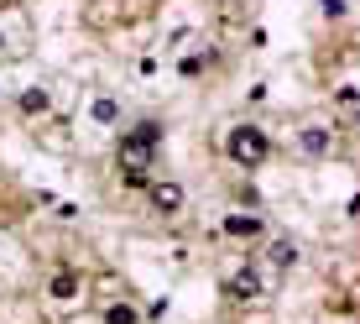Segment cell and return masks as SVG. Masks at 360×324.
Here are the masks:
<instances>
[{
	"mask_svg": "<svg viewBox=\"0 0 360 324\" xmlns=\"http://www.w3.org/2000/svg\"><path fill=\"white\" fill-rule=\"evenodd\" d=\"M225 152H230V162H240V168H256V162H266L271 142H266V131H256V126H235L225 136Z\"/></svg>",
	"mask_w": 360,
	"mask_h": 324,
	"instance_id": "1",
	"label": "cell"
},
{
	"mask_svg": "<svg viewBox=\"0 0 360 324\" xmlns=\"http://www.w3.org/2000/svg\"><path fill=\"white\" fill-rule=\"evenodd\" d=\"M157 142H162V126H157V120L136 126V131L126 136V142H120V162H126V168H141V173H146V162H152Z\"/></svg>",
	"mask_w": 360,
	"mask_h": 324,
	"instance_id": "2",
	"label": "cell"
},
{
	"mask_svg": "<svg viewBox=\"0 0 360 324\" xmlns=\"http://www.w3.org/2000/svg\"><path fill=\"white\" fill-rule=\"evenodd\" d=\"M152 209L178 215V209H183V189H178V183H157V189H152Z\"/></svg>",
	"mask_w": 360,
	"mask_h": 324,
	"instance_id": "3",
	"label": "cell"
},
{
	"mask_svg": "<svg viewBox=\"0 0 360 324\" xmlns=\"http://www.w3.org/2000/svg\"><path fill=\"white\" fill-rule=\"evenodd\" d=\"M225 293H230V298H256V293H262V272H251V267H245V272H235Z\"/></svg>",
	"mask_w": 360,
	"mask_h": 324,
	"instance_id": "4",
	"label": "cell"
},
{
	"mask_svg": "<svg viewBox=\"0 0 360 324\" xmlns=\"http://www.w3.org/2000/svg\"><path fill=\"white\" fill-rule=\"evenodd\" d=\"M225 235H262V220H251V215H230V220H225Z\"/></svg>",
	"mask_w": 360,
	"mask_h": 324,
	"instance_id": "5",
	"label": "cell"
},
{
	"mask_svg": "<svg viewBox=\"0 0 360 324\" xmlns=\"http://www.w3.org/2000/svg\"><path fill=\"white\" fill-rule=\"evenodd\" d=\"M303 152H314V157H319V152H329V131H319V126H314V131H303Z\"/></svg>",
	"mask_w": 360,
	"mask_h": 324,
	"instance_id": "6",
	"label": "cell"
},
{
	"mask_svg": "<svg viewBox=\"0 0 360 324\" xmlns=\"http://www.w3.org/2000/svg\"><path fill=\"white\" fill-rule=\"evenodd\" d=\"M21 110H27V116H42V110H47V94H42V89H27V94H21Z\"/></svg>",
	"mask_w": 360,
	"mask_h": 324,
	"instance_id": "7",
	"label": "cell"
},
{
	"mask_svg": "<svg viewBox=\"0 0 360 324\" xmlns=\"http://www.w3.org/2000/svg\"><path fill=\"white\" fill-rule=\"evenodd\" d=\"M73 288H79L73 272H58V278H53V298H73Z\"/></svg>",
	"mask_w": 360,
	"mask_h": 324,
	"instance_id": "8",
	"label": "cell"
},
{
	"mask_svg": "<svg viewBox=\"0 0 360 324\" xmlns=\"http://www.w3.org/2000/svg\"><path fill=\"white\" fill-rule=\"evenodd\" d=\"M105 324H136V309H126V304L105 309Z\"/></svg>",
	"mask_w": 360,
	"mask_h": 324,
	"instance_id": "9",
	"label": "cell"
},
{
	"mask_svg": "<svg viewBox=\"0 0 360 324\" xmlns=\"http://www.w3.org/2000/svg\"><path fill=\"white\" fill-rule=\"evenodd\" d=\"M115 116H120V105H115V99H94V120H105V126H110Z\"/></svg>",
	"mask_w": 360,
	"mask_h": 324,
	"instance_id": "10",
	"label": "cell"
},
{
	"mask_svg": "<svg viewBox=\"0 0 360 324\" xmlns=\"http://www.w3.org/2000/svg\"><path fill=\"white\" fill-rule=\"evenodd\" d=\"M204 68H209V58H188V63H183V73H188V79H198Z\"/></svg>",
	"mask_w": 360,
	"mask_h": 324,
	"instance_id": "11",
	"label": "cell"
}]
</instances>
